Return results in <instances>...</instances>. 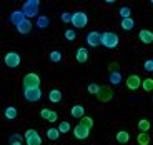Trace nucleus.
<instances>
[{
	"label": "nucleus",
	"instance_id": "38",
	"mask_svg": "<svg viewBox=\"0 0 153 145\" xmlns=\"http://www.w3.org/2000/svg\"><path fill=\"white\" fill-rule=\"evenodd\" d=\"M110 72H118V64L117 62H111L110 64Z\"/></svg>",
	"mask_w": 153,
	"mask_h": 145
},
{
	"label": "nucleus",
	"instance_id": "32",
	"mask_svg": "<svg viewBox=\"0 0 153 145\" xmlns=\"http://www.w3.org/2000/svg\"><path fill=\"white\" fill-rule=\"evenodd\" d=\"M120 15H122V19H128V17H131V10L128 7H122L120 8Z\"/></svg>",
	"mask_w": 153,
	"mask_h": 145
},
{
	"label": "nucleus",
	"instance_id": "29",
	"mask_svg": "<svg viewBox=\"0 0 153 145\" xmlns=\"http://www.w3.org/2000/svg\"><path fill=\"white\" fill-rule=\"evenodd\" d=\"M80 123H82L83 127H87V129H92V127H93V118L85 115L83 118H80Z\"/></svg>",
	"mask_w": 153,
	"mask_h": 145
},
{
	"label": "nucleus",
	"instance_id": "3",
	"mask_svg": "<svg viewBox=\"0 0 153 145\" xmlns=\"http://www.w3.org/2000/svg\"><path fill=\"white\" fill-rule=\"evenodd\" d=\"M22 82H23V90H27V88H40V77L33 72L27 73Z\"/></svg>",
	"mask_w": 153,
	"mask_h": 145
},
{
	"label": "nucleus",
	"instance_id": "36",
	"mask_svg": "<svg viewBox=\"0 0 153 145\" xmlns=\"http://www.w3.org/2000/svg\"><path fill=\"white\" fill-rule=\"evenodd\" d=\"M143 69H145L146 72H153V60H146L145 65H143Z\"/></svg>",
	"mask_w": 153,
	"mask_h": 145
},
{
	"label": "nucleus",
	"instance_id": "5",
	"mask_svg": "<svg viewBox=\"0 0 153 145\" xmlns=\"http://www.w3.org/2000/svg\"><path fill=\"white\" fill-rule=\"evenodd\" d=\"M87 23H88V17L85 12H75L72 15V25L75 28H83L87 27Z\"/></svg>",
	"mask_w": 153,
	"mask_h": 145
},
{
	"label": "nucleus",
	"instance_id": "26",
	"mask_svg": "<svg viewBox=\"0 0 153 145\" xmlns=\"http://www.w3.org/2000/svg\"><path fill=\"white\" fill-rule=\"evenodd\" d=\"M142 88L145 92H153V78H145V80L142 82Z\"/></svg>",
	"mask_w": 153,
	"mask_h": 145
},
{
	"label": "nucleus",
	"instance_id": "17",
	"mask_svg": "<svg viewBox=\"0 0 153 145\" xmlns=\"http://www.w3.org/2000/svg\"><path fill=\"white\" fill-rule=\"evenodd\" d=\"M70 114H72L73 118H83L85 117V108L82 107V105H73Z\"/></svg>",
	"mask_w": 153,
	"mask_h": 145
},
{
	"label": "nucleus",
	"instance_id": "8",
	"mask_svg": "<svg viewBox=\"0 0 153 145\" xmlns=\"http://www.w3.org/2000/svg\"><path fill=\"white\" fill-rule=\"evenodd\" d=\"M23 95L28 102H38L42 99V90L40 88H27V90H23Z\"/></svg>",
	"mask_w": 153,
	"mask_h": 145
},
{
	"label": "nucleus",
	"instance_id": "30",
	"mask_svg": "<svg viewBox=\"0 0 153 145\" xmlns=\"http://www.w3.org/2000/svg\"><path fill=\"white\" fill-rule=\"evenodd\" d=\"M87 90H88V93H92V95H98V92H100V85H97V84H88Z\"/></svg>",
	"mask_w": 153,
	"mask_h": 145
},
{
	"label": "nucleus",
	"instance_id": "11",
	"mask_svg": "<svg viewBox=\"0 0 153 145\" xmlns=\"http://www.w3.org/2000/svg\"><path fill=\"white\" fill-rule=\"evenodd\" d=\"M142 82H143V80H142L138 75H130L128 78H126L125 84H126V88H128V90L133 92V90H137V88L142 87Z\"/></svg>",
	"mask_w": 153,
	"mask_h": 145
},
{
	"label": "nucleus",
	"instance_id": "24",
	"mask_svg": "<svg viewBox=\"0 0 153 145\" xmlns=\"http://www.w3.org/2000/svg\"><path fill=\"white\" fill-rule=\"evenodd\" d=\"M48 23H50V20H48L47 15H38L37 17V27L38 28H47L48 27Z\"/></svg>",
	"mask_w": 153,
	"mask_h": 145
},
{
	"label": "nucleus",
	"instance_id": "25",
	"mask_svg": "<svg viewBox=\"0 0 153 145\" xmlns=\"http://www.w3.org/2000/svg\"><path fill=\"white\" fill-rule=\"evenodd\" d=\"M17 108L15 107H7L5 108V118H8V120H13V118H17Z\"/></svg>",
	"mask_w": 153,
	"mask_h": 145
},
{
	"label": "nucleus",
	"instance_id": "18",
	"mask_svg": "<svg viewBox=\"0 0 153 145\" xmlns=\"http://www.w3.org/2000/svg\"><path fill=\"white\" fill-rule=\"evenodd\" d=\"M137 142H138V145H150L152 137L148 135V132H140L137 137Z\"/></svg>",
	"mask_w": 153,
	"mask_h": 145
},
{
	"label": "nucleus",
	"instance_id": "23",
	"mask_svg": "<svg viewBox=\"0 0 153 145\" xmlns=\"http://www.w3.org/2000/svg\"><path fill=\"white\" fill-rule=\"evenodd\" d=\"M47 137H48V140H57L58 137H60V130L55 129V127H50L48 130H47Z\"/></svg>",
	"mask_w": 153,
	"mask_h": 145
},
{
	"label": "nucleus",
	"instance_id": "21",
	"mask_svg": "<svg viewBox=\"0 0 153 145\" xmlns=\"http://www.w3.org/2000/svg\"><path fill=\"white\" fill-rule=\"evenodd\" d=\"M122 28L123 30H133V27H135V20L131 19V17H128V19H122Z\"/></svg>",
	"mask_w": 153,
	"mask_h": 145
},
{
	"label": "nucleus",
	"instance_id": "31",
	"mask_svg": "<svg viewBox=\"0 0 153 145\" xmlns=\"http://www.w3.org/2000/svg\"><path fill=\"white\" fill-rule=\"evenodd\" d=\"M48 57H50V60H52V62H55V64L62 60V54L58 52V50H53V52H50V55H48Z\"/></svg>",
	"mask_w": 153,
	"mask_h": 145
},
{
	"label": "nucleus",
	"instance_id": "28",
	"mask_svg": "<svg viewBox=\"0 0 153 145\" xmlns=\"http://www.w3.org/2000/svg\"><path fill=\"white\" fill-rule=\"evenodd\" d=\"M57 129L60 130V134H67V132H70V130H72V127H70V123L67 122V120H63V122L58 123Z\"/></svg>",
	"mask_w": 153,
	"mask_h": 145
},
{
	"label": "nucleus",
	"instance_id": "33",
	"mask_svg": "<svg viewBox=\"0 0 153 145\" xmlns=\"http://www.w3.org/2000/svg\"><path fill=\"white\" fill-rule=\"evenodd\" d=\"M72 15H73V13H68V12H63V13H62V15H60V19H62V22H63V23H72Z\"/></svg>",
	"mask_w": 153,
	"mask_h": 145
},
{
	"label": "nucleus",
	"instance_id": "13",
	"mask_svg": "<svg viewBox=\"0 0 153 145\" xmlns=\"http://www.w3.org/2000/svg\"><path fill=\"white\" fill-rule=\"evenodd\" d=\"M27 19V17H25V13H23L22 10H15V12H12V15H10V22L13 23V25H20V23L23 22V20Z\"/></svg>",
	"mask_w": 153,
	"mask_h": 145
},
{
	"label": "nucleus",
	"instance_id": "37",
	"mask_svg": "<svg viewBox=\"0 0 153 145\" xmlns=\"http://www.w3.org/2000/svg\"><path fill=\"white\" fill-rule=\"evenodd\" d=\"M58 120V114L57 112H52V115H50V118H48V122L50 123H55Z\"/></svg>",
	"mask_w": 153,
	"mask_h": 145
},
{
	"label": "nucleus",
	"instance_id": "10",
	"mask_svg": "<svg viewBox=\"0 0 153 145\" xmlns=\"http://www.w3.org/2000/svg\"><path fill=\"white\" fill-rule=\"evenodd\" d=\"M73 135H75L76 140H85V138H88V135H90V129H87V127H83L82 123H78V125L73 129Z\"/></svg>",
	"mask_w": 153,
	"mask_h": 145
},
{
	"label": "nucleus",
	"instance_id": "34",
	"mask_svg": "<svg viewBox=\"0 0 153 145\" xmlns=\"http://www.w3.org/2000/svg\"><path fill=\"white\" fill-rule=\"evenodd\" d=\"M52 112L53 110H50V108H42V110H40V117H42L43 120H48L50 115H52Z\"/></svg>",
	"mask_w": 153,
	"mask_h": 145
},
{
	"label": "nucleus",
	"instance_id": "2",
	"mask_svg": "<svg viewBox=\"0 0 153 145\" xmlns=\"http://www.w3.org/2000/svg\"><path fill=\"white\" fill-rule=\"evenodd\" d=\"M38 7H40V2L38 0H27L23 4V8L22 12L25 13V17H37L38 15Z\"/></svg>",
	"mask_w": 153,
	"mask_h": 145
},
{
	"label": "nucleus",
	"instance_id": "1",
	"mask_svg": "<svg viewBox=\"0 0 153 145\" xmlns=\"http://www.w3.org/2000/svg\"><path fill=\"white\" fill-rule=\"evenodd\" d=\"M120 43V38L115 32H103L102 34V45L107 47V49H115L118 47Z\"/></svg>",
	"mask_w": 153,
	"mask_h": 145
},
{
	"label": "nucleus",
	"instance_id": "39",
	"mask_svg": "<svg viewBox=\"0 0 153 145\" xmlns=\"http://www.w3.org/2000/svg\"><path fill=\"white\" fill-rule=\"evenodd\" d=\"M152 5H153V0H152Z\"/></svg>",
	"mask_w": 153,
	"mask_h": 145
},
{
	"label": "nucleus",
	"instance_id": "35",
	"mask_svg": "<svg viewBox=\"0 0 153 145\" xmlns=\"http://www.w3.org/2000/svg\"><path fill=\"white\" fill-rule=\"evenodd\" d=\"M75 37H76V32L75 30H72V28H68V30H65V38L67 40H75Z\"/></svg>",
	"mask_w": 153,
	"mask_h": 145
},
{
	"label": "nucleus",
	"instance_id": "12",
	"mask_svg": "<svg viewBox=\"0 0 153 145\" xmlns=\"http://www.w3.org/2000/svg\"><path fill=\"white\" fill-rule=\"evenodd\" d=\"M138 38H140V42L142 43L150 45V43H153V32L143 28V30H140V34H138Z\"/></svg>",
	"mask_w": 153,
	"mask_h": 145
},
{
	"label": "nucleus",
	"instance_id": "19",
	"mask_svg": "<svg viewBox=\"0 0 153 145\" xmlns=\"http://www.w3.org/2000/svg\"><path fill=\"white\" fill-rule=\"evenodd\" d=\"M48 100L52 103H58L62 100V92L58 90V88H53V90H50V93H48Z\"/></svg>",
	"mask_w": 153,
	"mask_h": 145
},
{
	"label": "nucleus",
	"instance_id": "7",
	"mask_svg": "<svg viewBox=\"0 0 153 145\" xmlns=\"http://www.w3.org/2000/svg\"><path fill=\"white\" fill-rule=\"evenodd\" d=\"M97 99H98L100 102H110V100L113 99V90H111V87H108V85H102L98 95H97Z\"/></svg>",
	"mask_w": 153,
	"mask_h": 145
},
{
	"label": "nucleus",
	"instance_id": "16",
	"mask_svg": "<svg viewBox=\"0 0 153 145\" xmlns=\"http://www.w3.org/2000/svg\"><path fill=\"white\" fill-rule=\"evenodd\" d=\"M115 138H117L118 144H128V142H130V134H128L126 130H118Z\"/></svg>",
	"mask_w": 153,
	"mask_h": 145
},
{
	"label": "nucleus",
	"instance_id": "15",
	"mask_svg": "<svg viewBox=\"0 0 153 145\" xmlns=\"http://www.w3.org/2000/svg\"><path fill=\"white\" fill-rule=\"evenodd\" d=\"M75 58H76V62H78V64H85V62L88 60V50L85 49V47H80V49L76 50Z\"/></svg>",
	"mask_w": 153,
	"mask_h": 145
},
{
	"label": "nucleus",
	"instance_id": "22",
	"mask_svg": "<svg viewBox=\"0 0 153 145\" xmlns=\"http://www.w3.org/2000/svg\"><path fill=\"white\" fill-rule=\"evenodd\" d=\"M108 80H110V84H113V85L122 84V73H120V72H110Z\"/></svg>",
	"mask_w": 153,
	"mask_h": 145
},
{
	"label": "nucleus",
	"instance_id": "20",
	"mask_svg": "<svg viewBox=\"0 0 153 145\" xmlns=\"http://www.w3.org/2000/svg\"><path fill=\"white\" fill-rule=\"evenodd\" d=\"M23 142H25V137H22L20 134H12L8 144L10 145H23Z\"/></svg>",
	"mask_w": 153,
	"mask_h": 145
},
{
	"label": "nucleus",
	"instance_id": "27",
	"mask_svg": "<svg viewBox=\"0 0 153 145\" xmlns=\"http://www.w3.org/2000/svg\"><path fill=\"white\" fill-rule=\"evenodd\" d=\"M150 122L146 120V118H142V120H138V129H140V132H148L150 130Z\"/></svg>",
	"mask_w": 153,
	"mask_h": 145
},
{
	"label": "nucleus",
	"instance_id": "4",
	"mask_svg": "<svg viewBox=\"0 0 153 145\" xmlns=\"http://www.w3.org/2000/svg\"><path fill=\"white\" fill-rule=\"evenodd\" d=\"M23 137H25V145H42V137L33 129H28Z\"/></svg>",
	"mask_w": 153,
	"mask_h": 145
},
{
	"label": "nucleus",
	"instance_id": "9",
	"mask_svg": "<svg viewBox=\"0 0 153 145\" xmlns=\"http://www.w3.org/2000/svg\"><path fill=\"white\" fill-rule=\"evenodd\" d=\"M87 43H88V47H92V49L102 45V34H98V32H90V34L87 35Z\"/></svg>",
	"mask_w": 153,
	"mask_h": 145
},
{
	"label": "nucleus",
	"instance_id": "14",
	"mask_svg": "<svg viewBox=\"0 0 153 145\" xmlns=\"http://www.w3.org/2000/svg\"><path fill=\"white\" fill-rule=\"evenodd\" d=\"M17 30H19V34H22V35H27V34H30L32 32V22H30V19H25L20 25H17Z\"/></svg>",
	"mask_w": 153,
	"mask_h": 145
},
{
	"label": "nucleus",
	"instance_id": "6",
	"mask_svg": "<svg viewBox=\"0 0 153 145\" xmlns=\"http://www.w3.org/2000/svg\"><path fill=\"white\" fill-rule=\"evenodd\" d=\"M5 65H7L8 69H15V67H19L20 62H22V58H20V55L17 54V52H8L7 55H5Z\"/></svg>",
	"mask_w": 153,
	"mask_h": 145
},
{
	"label": "nucleus",
	"instance_id": "40",
	"mask_svg": "<svg viewBox=\"0 0 153 145\" xmlns=\"http://www.w3.org/2000/svg\"><path fill=\"white\" fill-rule=\"evenodd\" d=\"M152 102H153V97H152Z\"/></svg>",
	"mask_w": 153,
	"mask_h": 145
}]
</instances>
